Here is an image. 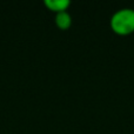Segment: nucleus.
<instances>
[{
    "mask_svg": "<svg viewBox=\"0 0 134 134\" xmlns=\"http://www.w3.org/2000/svg\"><path fill=\"white\" fill-rule=\"evenodd\" d=\"M111 28L120 35H127L134 32V9L120 8L111 16Z\"/></svg>",
    "mask_w": 134,
    "mask_h": 134,
    "instance_id": "nucleus-1",
    "label": "nucleus"
},
{
    "mask_svg": "<svg viewBox=\"0 0 134 134\" xmlns=\"http://www.w3.org/2000/svg\"><path fill=\"white\" fill-rule=\"evenodd\" d=\"M45 6L48 9L59 13V12H64L67 11V8L71 5L69 0H45Z\"/></svg>",
    "mask_w": 134,
    "mask_h": 134,
    "instance_id": "nucleus-2",
    "label": "nucleus"
},
{
    "mask_svg": "<svg viewBox=\"0 0 134 134\" xmlns=\"http://www.w3.org/2000/svg\"><path fill=\"white\" fill-rule=\"evenodd\" d=\"M54 21H55V25L58 26V28L65 31L71 27L72 16L67 11L59 12V13H55V19H54Z\"/></svg>",
    "mask_w": 134,
    "mask_h": 134,
    "instance_id": "nucleus-3",
    "label": "nucleus"
}]
</instances>
